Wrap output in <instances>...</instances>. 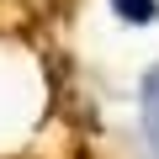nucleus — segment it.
I'll use <instances>...</instances> for the list:
<instances>
[{
    "instance_id": "f257e3e1",
    "label": "nucleus",
    "mask_w": 159,
    "mask_h": 159,
    "mask_svg": "<svg viewBox=\"0 0 159 159\" xmlns=\"http://www.w3.org/2000/svg\"><path fill=\"white\" fill-rule=\"evenodd\" d=\"M106 6H111L127 27H154V21H159V0H106Z\"/></svg>"
},
{
    "instance_id": "f03ea898",
    "label": "nucleus",
    "mask_w": 159,
    "mask_h": 159,
    "mask_svg": "<svg viewBox=\"0 0 159 159\" xmlns=\"http://www.w3.org/2000/svg\"><path fill=\"white\" fill-rule=\"evenodd\" d=\"M143 138H148V148L159 154V101H143Z\"/></svg>"
},
{
    "instance_id": "7ed1b4c3",
    "label": "nucleus",
    "mask_w": 159,
    "mask_h": 159,
    "mask_svg": "<svg viewBox=\"0 0 159 159\" xmlns=\"http://www.w3.org/2000/svg\"><path fill=\"white\" fill-rule=\"evenodd\" d=\"M138 96H143V101H159V64H154V69L143 74V85H138Z\"/></svg>"
}]
</instances>
